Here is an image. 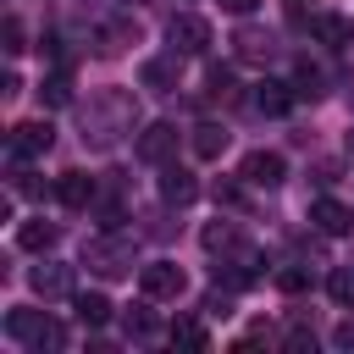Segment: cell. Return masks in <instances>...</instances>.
<instances>
[{
  "mask_svg": "<svg viewBox=\"0 0 354 354\" xmlns=\"http://www.w3.org/2000/svg\"><path fill=\"white\" fill-rule=\"evenodd\" d=\"M171 343H183V348H210V332H205L199 321H177V326H171Z\"/></svg>",
  "mask_w": 354,
  "mask_h": 354,
  "instance_id": "4316f807",
  "label": "cell"
},
{
  "mask_svg": "<svg viewBox=\"0 0 354 354\" xmlns=\"http://www.w3.org/2000/svg\"><path fill=\"white\" fill-rule=\"evenodd\" d=\"M288 11H293V22H299V17H304V0H288Z\"/></svg>",
  "mask_w": 354,
  "mask_h": 354,
  "instance_id": "d590c367",
  "label": "cell"
},
{
  "mask_svg": "<svg viewBox=\"0 0 354 354\" xmlns=\"http://www.w3.org/2000/svg\"><path fill=\"white\" fill-rule=\"evenodd\" d=\"M205 94H210V100H232V66H216V61H210V72H205Z\"/></svg>",
  "mask_w": 354,
  "mask_h": 354,
  "instance_id": "484cf974",
  "label": "cell"
},
{
  "mask_svg": "<svg viewBox=\"0 0 354 354\" xmlns=\"http://www.w3.org/2000/svg\"><path fill=\"white\" fill-rule=\"evenodd\" d=\"M44 326H50L44 310H11V315H6V337H17V343H39Z\"/></svg>",
  "mask_w": 354,
  "mask_h": 354,
  "instance_id": "d6986e66",
  "label": "cell"
},
{
  "mask_svg": "<svg viewBox=\"0 0 354 354\" xmlns=\"http://www.w3.org/2000/svg\"><path fill=\"white\" fill-rule=\"evenodd\" d=\"M72 310H77L83 326H105V321L116 315V304H111L105 293H72Z\"/></svg>",
  "mask_w": 354,
  "mask_h": 354,
  "instance_id": "44dd1931",
  "label": "cell"
},
{
  "mask_svg": "<svg viewBox=\"0 0 354 354\" xmlns=\"http://www.w3.org/2000/svg\"><path fill=\"white\" fill-rule=\"evenodd\" d=\"M127 44H138L133 17H111V22H100V28H94V55H122Z\"/></svg>",
  "mask_w": 354,
  "mask_h": 354,
  "instance_id": "4fadbf2b",
  "label": "cell"
},
{
  "mask_svg": "<svg viewBox=\"0 0 354 354\" xmlns=\"http://www.w3.org/2000/svg\"><path fill=\"white\" fill-rule=\"evenodd\" d=\"M326 293H332L337 310H354V266H337V271L326 277Z\"/></svg>",
  "mask_w": 354,
  "mask_h": 354,
  "instance_id": "603a6c76",
  "label": "cell"
},
{
  "mask_svg": "<svg viewBox=\"0 0 354 354\" xmlns=\"http://www.w3.org/2000/svg\"><path fill=\"white\" fill-rule=\"evenodd\" d=\"M238 177H243L249 188H277V183L288 177V160H282L277 149H249V155L238 160Z\"/></svg>",
  "mask_w": 354,
  "mask_h": 354,
  "instance_id": "8992f818",
  "label": "cell"
},
{
  "mask_svg": "<svg viewBox=\"0 0 354 354\" xmlns=\"http://www.w3.org/2000/svg\"><path fill=\"white\" fill-rule=\"evenodd\" d=\"M171 149H177V127H171V122H149V127L138 133V160L166 166V160H171Z\"/></svg>",
  "mask_w": 354,
  "mask_h": 354,
  "instance_id": "30bf717a",
  "label": "cell"
},
{
  "mask_svg": "<svg viewBox=\"0 0 354 354\" xmlns=\"http://www.w3.org/2000/svg\"><path fill=\"white\" fill-rule=\"evenodd\" d=\"M277 288H282V293H304V288H310V271H304V266H282V271H277Z\"/></svg>",
  "mask_w": 354,
  "mask_h": 354,
  "instance_id": "f1b7e54d",
  "label": "cell"
},
{
  "mask_svg": "<svg viewBox=\"0 0 354 354\" xmlns=\"http://www.w3.org/2000/svg\"><path fill=\"white\" fill-rule=\"evenodd\" d=\"M160 199L166 205H194L199 199V177L188 166H160Z\"/></svg>",
  "mask_w": 354,
  "mask_h": 354,
  "instance_id": "9a60e30c",
  "label": "cell"
},
{
  "mask_svg": "<svg viewBox=\"0 0 354 354\" xmlns=\"http://www.w3.org/2000/svg\"><path fill=\"white\" fill-rule=\"evenodd\" d=\"M83 266H88L94 277H105V282L127 277V271H133V238H116V232L88 238V243H83Z\"/></svg>",
  "mask_w": 354,
  "mask_h": 354,
  "instance_id": "7a4b0ae2",
  "label": "cell"
},
{
  "mask_svg": "<svg viewBox=\"0 0 354 354\" xmlns=\"http://www.w3.org/2000/svg\"><path fill=\"white\" fill-rule=\"evenodd\" d=\"M55 238H61V227H55V221H44V216H33V221H22V227H17V249H28V254H50V249H55Z\"/></svg>",
  "mask_w": 354,
  "mask_h": 354,
  "instance_id": "e0dca14e",
  "label": "cell"
},
{
  "mask_svg": "<svg viewBox=\"0 0 354 354\" xmlns=\"http://www.w3.org/2000/svg\"><path fill=\"white\" fill-rule=\"evenodd\" d=\"M177 77H183V55H177V50L149 55V61L138 66V83H144V88H155V94H171V88H177Z\"/></svg>",
  "mask_w": 354,
  "mask_h": 354,
  "instance_id": "ba28073f",
  "label": "cell"
},
{
  "mask_svg": "<svg viewBox=\"0 0 354 354\" xmlns=\"http://www.w3.org/2000/svg\"><path fill=\"white\" fill-rule=\"evenodd\" d=\"M50 144H55V127L44 116L11 127V160H39V155H50Z\"/></svg>",
  "mask_w": 354,
  "mask_h": 354,
  "instance_id": "52a82bcc",
  "label": "cell"
},
{
  "mask_svg": "<svg viewBox=\"0 0 354 354\" xmlns=\"http://www.w3.org/2000/svg\"><path fill=\"white\" fill-rule=\"evenodd\" d=\"M210 194H216V205H232V210L243 205V188H238V183H216Z\"/></svg>",
  "mask_w": 354,
  "mask_h": 354,
  "instance_id": "f546056e",
  "label": "cell"
},
{
  "mask_svg": "<svg viewBox=\"0 0 354 354\" xmlns=\"http://www.w3.org/2000/svg\"><path fill=\"white\" fill-rule=\"evenodd\" d=\"M0 50H6V55H22V50H28V44H22V17H17V11L0 22Z\"/></svg>",
  "mask_w": 354,
  "mask_h": 354,
  "instance_id": "83f0119b",
  "label": "cell"
},
{
  "mask_svg": "<svg viewBox=\"0 0 354 354\" xmlns=\"http://www.w3.org/2000/svg\"><path fill=\"white\" fill-rule=\"evenodd\" d=\"M166 39H171V50H177V55H205L216 33H210V22H205L199 11H177V17L166 22Z\"/></svg>",
  "mask_w": 354,
  "mask_h": 354,
  "instance_id": "3957f363",
  "label": "cell"
},
{
  "mask_svg": "<svg viewBox=\"0 0 354 354\" xmlns=\"http://www.w3.org/2000/svg\"><path fill=\"white\" fill-rule=\"evenodd\" d=\"M39 100H44V105H72V77H66V72H50V77L39 83Z\"/></svg>",
  "mask_w": 354,
  "mask_h": 354,
  "instance_id": "d4e9b609",
  "label": "cell"
},
{
  "mask_svg": "<svg viewBox=\"0 0 354 354\" xmlns=\"http://www.w3.org/2000/svg\"><path fill=\"white\" fill-rule=\"evenodd\" d=\"M133 127H138V100L127 88H100L83 105V144L88 149H116Z\"/></svg>",
  "mask_w": 354,
  "mask_h": 354,
  "instance_id": "6da1fadb",
  "label": "cell"
},
{
  "mask_svg": "<svg viewBox=\"0 0 354 354\" xmlns=\"http://www.w3.org/2000/svg\"><path fill=\"white\" fill-rule=\"evenodd\" d=\"M293 100H299V88L282 83V77H260L254 83V111H266V116H288Z\"/></svg>",
  "mask_w": 354,
  "mask_h": 354,
  "instance_id": "5bb4252c",
  "label": "cell"
},
{
  "mask_svg": "<svg viewBox=\"0 0 354 354\" xmlns=\"http://www.w3.org/2000/svg\"><path fill=\"white\" fill-rule=\"evenodd\" d=\"M194 155L199 160H221V149H227V127H216V122H205V127H194Z\"/></svg>",
  "mask_w": 354,
  "mask_h": 354,
  "instance_id": "7402d4cb",
  "label": "cell"
},
{
  "mask_svg": "<svg viewBox=\"0 0 354 354\" xmlns=\"http://www.w3.org/2000/svg\"><path fill=\"white\" fill-rule=\"evenodd\" d=\"M155 299L144 293V304H133V310H122V332L133 337V343H144V337H155L160 332V321H155V310H149Z\"/></svg>",
  "mask_w": 354,
  "mask_h": 354,
  "instance_id": "ffe728a7",
  "label": "cell"
},
{
  "mask_svg": "<svg viewBox=\"0 0 354 354\" xmlns=\"http://www.w3.org/2000/svg\"><path fill=\"white\" fill-rule=\"evenodd\" d=\"M199 243H205L210 254H221V260H238V254H249V238L238 232V221H210V227L199 232Z\"/></svg>",
  "mask_w": 354,
  "mask_h": 354,
  "instance_id": "7c38bea8",
  "label": "cell"
},
{
  "mask_svg": "<svg viewBox=\"0 0 354 354\" xmlns=\"http://www.w3.org/2000/svg\"><path fill=\"white\" fill-rule=\"evenodd\" d=\"M205 310H210V315H232V299H227V293H210Z\"/></svg>",
  "mask_w": 354,
  "mask_h": 354,
  "instance_id": "1f68e13d",
  "label": "cell"
},
{
  "mask_svg": "<svg viewBox=\"0 0 354 354\" xmlns=\"http://www.w3.org/2000/svg\"><path fill=\"white\" fill-rule=\"evenodd\" d=\"M293 88H299V100H321V94H326V77H321V66L299 61V77H293Z\"/></svg>",
  "mask_w": 354,
  "mask_h": 354,
  "instance_id": "cb8c5ba5",
  "label": "cell"
},
{
  "mask_svg": "<svg viewBox=\"0 0 354 354\" xmlns=\"http://www.w3.org/2000/svg\"><path fill=\"white\" fill-rule=\"evenodd\" d=\"M28 288H33L39 299H66V293H72V266H61V260H39V266L28 271Z\"/></svg>",
  "mask_w": 354,
  "mask_h": 354,
  "instance_id": "9c48e42d",
  "label": "cell"
},
{
  "mask_svg": "<svg viewBox=\"0 0 354 354\" xmlns=\"http://www.w3.org/2000/svg\"><path fill=\"white\" fill-rule=\"evenodd\" d=\"M310 28H315V39H321L326 50H343V44H354V22H348V17H337V11H321Z\"/></svg>",
  "mask_w": 354,
  "mask_h": 354,
  "instance_id": "ac0fdd59",
  "label": "cell"
},
{
  "mask_svg": "<svg viewBox=\"0 0 354 354\" xmlns=\"http://www.w3.org/2000/svg\"><path fill=\"white\" fill-rule=\"evenodd\" d=\"M33 348H66V326H61V321H50V326H44V337H39Z\"/></svg>",
  "mask_w": 354,
  "mask_h": 354,
  "instance_id": "4dcf8cb0",
  "label": "cell"
},
{
  "mask_svg": "<svg viewBox=\"0 0 354 354\" xmlns=\"http://www.w3.org/2000/svg\"><path fill=\"white\" fill-rule=\"evenodd\" d=\"M221 6H227V11H238V17H249V11L260 6V0H221Z\"/></svg>",
  "mask_w": 354,
  "mask_h": 354,
  "instance_id": "e575fe53",
  "label": "cell"
},
{
  "mask_svg": "<svg viewBox=\"0 0 354 354\" xmlns=\"http://www.w3.org/2000/svg\"><path fill=\"white\" fill-rule=\"evenodd\" d=\"M232 55H238L243 66H271V61L282 55V44H277V33H266V28L243 22V28L232 33Z\"/></svg>",
  "mask_w": 354,
  "mask_h": 354,
  "instance_id": "277c9868",
  "label": "cell"
},
{
  "mask_svg": "<svg viewBox=\"0 0 354 354\" xmlns=\"http://www.w3.org/2000/svg\"><path fill=\"white\" fill-rule=\"evenodd\" d=\"M55 199H61L66 210H94V199H100V183H94L88 171H61V183H55Z\"/></svg>",
  "mask_w": 354,
  "mask_h": 354,
  "instance_id": "8fae6325",
  "label": "cell"
},
{
  "mask_svg": "<svg viewBox=\"0 0 354 354\" xmlns=\"http://www.w3.org/2000/svg\"><path fill=\"white\" fill-rule=\"evenodd\" d=\"M332 348H354V321H343V326L332 332Z\"/></svg>",
  "mask_w": 354,
  "mask_h": 354,
  "instance_id": "d6a6232c",
  "label": "cell"
},
{
  "mask_svg": "<svg viewBox=\"0 0 354 354\" xmlns=\"http://www.w3.org/2000/svg\"><path fill=\"white\" fill-rule=\"evenodd\" d=\"M310 221H315V232H326V238H343V232L354 227V210H348L343 199H315V205H310Z\"/></svg>",
  "mask_w": 354,
  "mask_h": 354,
  "instance_id": "2e32d148",
  "label": "cell"
},
{
  "mask_svg": "<svg viewBox=\"0 0 354 354\" xmlns=\"http://www.w3.org/2000/svg\"><path fill=\"white\" fill-rule=\"evenodd\" d=\"M138 288L149 299H183L188 293V277H183L177 260H149V266H138Z\"/></svg>",
  "mask_w": 354,
  "mask_h": 354,
  "instance_id": "5b68a950",
  "label": "cell"
},
{
  "mask_svg": "<svg viewBox=\"0 0 354 354\" xmlns=\"http://www.w3.org/2000/svg\"><path fill=\"white\" fill-rule=\"evenodd\" d=\"M288 348H315V332H304V326H299V332H288Z\"/></svg>",
  "mask_w": 354,
  "mask_h": 354,
  "instance_id": "836d02e7",
  "label": "cell"
}]
</instances>
